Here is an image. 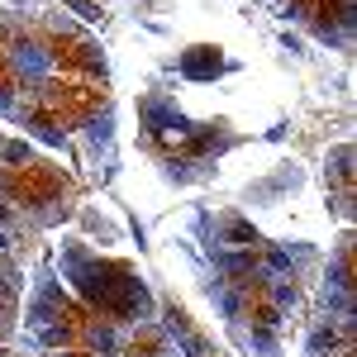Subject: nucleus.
Wrapping results in <instances>:
<instances>
[{
	"label": "nucleus",
	"instance_id": "nucleus-8",
	"mask_svg": "<svg viewBox=\"0 0 357 357\" xmlns=\"http://www.w3.org/2000/svg\"><path fill=\"white\" fill-rule=\"evenodd\" d=\"M57 5H62V0H57ZM67 5H82V0H67Z\"/></svg>",
	"mask_w": 357,
	"mask_h": 357
},
{
	"label": "nucleus",
	"instance_id": "nucleus-7",
	"mask_svg": "<svg viewBox=\"0 0 357 357\" xmlns=\"http://www.w3.org/2000/svg\"><path fill=\"white\" fill-rule=\"evenodd\" d=\"M0 357H24V353H10V348H0Z\"/></svg>",
	"mask_w": 357,
	"mask_h": 357
},
{
	"label": "nucleus",
	"instance_id": "nucleus-4",
	"mask_svg": "<svg viewBox=\"0 0 357 357\" xmlns=\"http://www.w3.org/2000/svg\"><path fill=\"white\" fill-rule=\"evenodd\" d=\"M62 276L72 281V296L91 314H100L105 324L134 329V324L153 319V296H148L143 276L119 257H100L96 248L72 243V248H62Z\"/></svg>",
	"mask_w": 357,
	"mask_h": 357
},
{
	"label": "nucleus",
	"instance_id": "nucleus-2",
	"mask_svg": "<svg viewBox=\"0 0 357 357\" xmlns=\"http://www.w3.org/2000/svg\"><path fill=\"white\" fill-rule=\"evenodd\" d=\"M224 305L229 333L257 357H281L286 333L305 305V281L286 252L243 234L238 248H220V281L210 286Z\"/></svg>",
	"mask_w": 357,
	"mask_h": 357
},
{
	"label": "nucleus",
	"instance_id": "nucleus-1",
	"mask_svg": "<svg viewBox=\"0 0 357 357\" xmlns=\"http://www.w3.org/2000/svg\"><path fill=\"white\" fill-rule=\"evenodd\" d=\"M0 119L72 162L110 158V72L57 0H0Z\"/></svg>",
	"mask_w": 357,
	"mask_h": 357
},
{
	"label": "nucleus",
	"instance_id": "nucleus-6",
	"mask_svg": "<svg viewBox=\"0 0 357 357\" xmlns=\"http://www.w3.org/2000/svg\"><path fill=\"white\" fill-rule=\"evenodd\" d=\"M20 301H24V257L20 248L0 243V348L20 329Z\"/></svg>",
	"mask_w": 357,
	"mask_h": 357
},
{
	"label": "nucleus",
	"instance_id": "nucleus-3",
	"mask_svg": "<svg viewBox=\"0 0 357 357\" xmlns=\"http://www.w3.org/2000/svg\"><path fill=\"white\" fill-rule=\"evenodd\" d=\"M77 210V181L62 162L43 158L29 138L0 134V224L15 243H29L38 229H53Z\"/></svg>",
	"mask_w": 357,
	"mask_h": 357
},
{
	"label": "nucleus",
	"instance_id": "nucleus-5",
	"mask_svg": "<svg viewBox=\"0 0 357 357\" xmlns=\"http://www.w3.org/2000/svg\"><path fill=\"white\" fill-rule=\"evenodd\" d=\"M281 10L296 24L314 29L319 38H333L338 48H348V24H353V0H281Z\"/></svg>",
	"mask_w": 357,
	"mask_h": 357
}]
</instances>
